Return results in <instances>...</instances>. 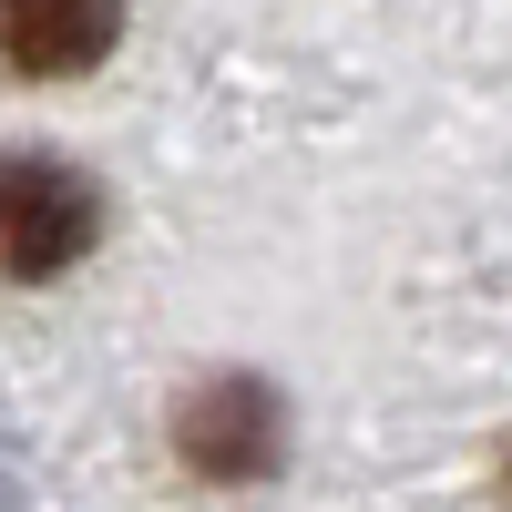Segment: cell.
Instances as JSON below:
<instances>
[{
  "label": "cell",
  "mask_w": 512,
  "mask_h": 512,
  "mask_svg": "<svg viewBox=\"0 0 512 512\" xmlns=\"http://www.w3.org/2000/svg\"><path fill=\"white\" fill-rule=\"evenodd\" d=\"M0 246H11V277L41 287L52 267H72L93 246V195L72 175H52V164H11L0 175Z\"/></svg>",
  "instance_id": "obj_1"
},
{
  "label": "cell",
  "mask_w": 512,
  "mask_h": 512,
  "mask_svg": "<svg viewBox=\"0 0 512 512\" xmlns=\"http://www.w3.org/2000/svg\"><path fill=\"white\" fill-rule=\"evenodd\" d=\"M123 31V0H11V62L62 82V72H93Z\"/></svg>",
  "instance_id": "obj_2"
}]
</instances>
